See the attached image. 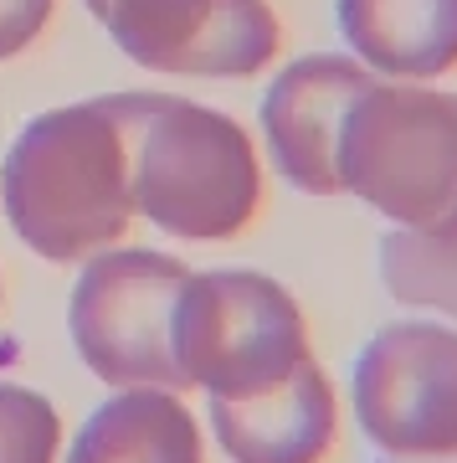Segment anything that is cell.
Here are the masks:
<instances>
[{"label": "cell", "mask_w": 457, "mask_h": 463, "mask_svg": "<svg viewBox=\"0 0 457 463\" xmlns=\"http://www.w3.org/2000/svg\"><path fill=\"white\" fill-rule=\"evenodd\" d=\"M0 212L47 263H88L124 248L134 206V134L114 99L42 109L0 160Z\"/></svg>", "instance_id": "6da1fadb"}, {"label": "cell", "mask_w": 457, "mask_h": 463, "mask_svg": "<svg viewBox=\"0 0 457 463\" xmlns=\"http://www.w3.org/2000/svg\"><path fill=\"white\" fill-rule=\"evenodd\" d=\"M134 134V206L175 242H227L262 206L257 145L242 118L180 93H118Z\"/></svg>", "instance_id": "7a4b0ae2"}, {"label": "cell", "mask_w": 457, "mask_h": 463, "mask_svg": "<svg viewBox=\"0 0 457 463\" xmlns=\"http://www.w3.org/2000/svg\"><path fill=\"white\" fill-rule=\"evenodd\" d=\"M340 185L391 232L457 237V93L376 78L344 118Z\"/></svg>", "instance_id": "3957f363"}, {"label": "cell", "mask_w": 457, "mask_h": 463, "mask_svg": "<svg viewBox=\"0 0 457 463\" xmlns=\"http://www.w3.org/2000/svg\"><path fill=\"white\" fill-rule=\"evenodd\" d=\"M170 345L206 402L267 397L309 361V325L288 283L262 268H201L175 298Z\"/></svg>", "instance_id": "277c9868"}, {"label": "cell", "mask_w": 457, "mask_h": 463, "mask_svg": "<svg viewBox=\"0 0 457 463\" xmlns=\"http://www.w3.org/2000/svg\"><path fill=\"white\" fill-rule=\"evenodd\" d=\"M191 273L196 268L160 248H108L88 258L67 294V335L78 361L114 392H185L170 325Z\"/></svg>", "instance_id": "5b68a950"}, {"label": "cell", "mask_w": 457, "mask_h": 463, "mask_svg": "<svg viewBox=\"0 0 457 463\" xmlns=\"http://www.w3.org/2000/svg\"><path fill=\"white\" fill-rule=\"evenodd\" d=\"M350 407L386 458H457V330L442 319H391L355 355Z\"/></svg>", "instance_id": "8992f818"}, {"label": "cell", "mask_w": 457, "mask_h": 463, "mask_svg": "<svg viewBox=\"0 0 457 463\" xmlns=\"http://www.w3.org/2000/svg\"><path fill=\"white\" fill-rule=\"evenodd\" d=\"M98 26L134 67L160 78H257L283 47L267 0H114Z\"/></svg>", "instance_id": "52a82bcc"}, {"label": "cell", "mask_w": 457, "mask_h": 463, "mask_svg": "<svg viewBox=\"0 0 457 463\" xmlns=\"http://www.w3.org/2000/svg\"><path fill=\"white\" fill-rule=\"evenodd\" d=\"M376 83L355 57L309 52L267 83L257 109L262 149L283 181L303 196H344L340 185V134L355 99Z\"/></svg>", "instance_id": "ba28073f"}, {"label": "cell", "mask_w": 457, "mask_h": 463, "mask_svg": "<svg viewBox=\"0 0 457 463\" xmlns=\"http://www.w3.org/2000/svg\"><path fill=\"white\" fill-rule=\"evenodd\" d=\"M206 422L231 463H324L340 438V402L329 371L309 355L267 397L206 402Z\"/></svg>", "instance_id": "9c48e42d"}, {"label": "cell", "mask_w": 457, "mask_h": 463, "mask_svg": "<svg viewBox=\"0 0 457 463\" xmlns=\"http://www.w3.org/2000/svg\"><path fill=\"white\" fill-rule=\"evenodd\" d=\"M334 21L380 83H437L457 67V0H334Z\"/></svg>", "instance_id": "30bf717a"}, {"label": "cell", "mask_w": 457, "mask_h": 463, "mask_svg": "<svg viewBox=\"0 0 457 463\" xmlns=\"http://www.w3.org/2000/svg\"><path fill=\"white\" fill-rule=\"evenodd\" d=\"M62 463H206V443L180 392L134 386L88 412Z\"/></svg>", "instance_id": "8fae6325"}, {"label": "cell", "mask_w": 457, "mask_h": 463, "mask_svg": "<svg viewBox=\"0 0 457 463\" xmlns=\"http://www.w3.org/2000/svg\"><path fill=\"white\" fill-rule=\"evenodd\" d=\"M380 283L401 309L457 330V237L391 232L380 242Z\"/></svg>", "instance_id": "7c38bea8"}, {"label": "cell", "mask_w": 457, "mask_h": 463, "mask_svg": "<svg viewBox=\"0 0 457 463\" xmlns=\"http://www.w3.org/2000/svg\"><path fill=\"white\" fill-rule=\"evenodd\" d=\"M57 458H62L57 407L21 381H0V463H57Z\"/></svg>", "instance_id": "4fadbf2b"}, {"label": "cell", "mask_w": 457, "mask_h": 463, "mask_svg": "<svg viewBox=\"0 0 457 463\" xmlns=\"http://www.w3.org/2000/svg\"><path fill=\"white\" fill-rule=\"evenodd\" d=\"M57 0H0V62H11L47 32Z\"/></svg>", "instance_id": "5bb4252c"}, {"label": "cell", "mask_w": 457, "mask_h": 463, "mask_svg": "<svg viewBox=\"0 0 457 463\" xmlns=\"http://www.w3.org/2000/svg\"><path fill=\"white\" fill-rule=\"evenodd\" d=\"M82 5H88V11H93V16H108V11H114V0H82Z\"/></svg>", "instance_id": "9a60e30c"}, {"label": "cell", "mask_w": 457, "mask_h": 463, "mask_svg": "<svg viewBox=\"0 0 457 463\" xmlns=\"http://www.w3.org/2000/svg\"><path fill=\"white\" fill-rule=\"evenodd\" d=\"M386 463H406V458H386Z\"/></svg>", "instance_id": "2e32d148"}]
</instances>
